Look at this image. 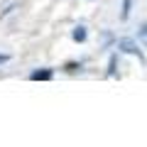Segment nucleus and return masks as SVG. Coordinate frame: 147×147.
<instances>
[{"label": "nucleus", "mask_w": 147, "mask_h": 147, "mask_svg": "<svg viewBox=\"0 0 147 147\" xmlns=\"http://www.w3.org/2000/svg\"><path fill=\"white\" fill-rule=\"evenodd\" d=\"M118 49H123L125 54H137V57H140V52H137V44L132 42V39H127V37L118 42Z\"/></svg>", "instance_id": "f257e3e1"}, {"label": "nucleus", "mask_w": 147, "mask_h": 147, "mask_svg": "<svg viewBox=\"0 0 147 147\" xmlns=\"http://www.w3.org/2000/svg\"><path fill=\"white\" fill-rule=\"evenodd\" d=\"M52 76H54L52 69H42V71H32V74H30V79H32V81H49Z\"/></svg>", "instance_id": "f03ea898"}, {"label": "nucleus", "mask_w": 147, "mask_h": 147, "mask_svg": "<svg viewBox=\"0 0 147 147\" xmlns=\"http://www.w3.org/2000/svg\"><path fill=\"white\" fill-rule=\"evenodd\" d=\"M71 39L74 42H86V27H74V32H71Z\"/></svg>", "instance_id": "7ed1b4c3"}, {"label": "nucleus", "mask_w": 147, "mask_h": 147, "mask_svg": "<svg viewBox=\"0 0 147 147\" xmlns=\"http://www.w3.org/2000/svg\"><path fill=\"white\" fill-rule=\"evenodd\" d=\"M130 10H132V0H125V3H123V20L130 17Z\"/></svg>", "instance_id": "20e7f679"}, {"label": "nucleus", "mask_w": 147, "mask_h": 147, "mask_svg": "<svg viewBox=\"0 0 147 147\" xmlns=\"http://www.w3.org/2000/svg\"><path fill=\"white\" fill-rule=\"evenodd\" d=\"M140 39H142V42L147 44V25H145V27H142V30H140Z\"/></svg>", "instance_id": "39448f33"}, {"label": "nucleus", "mask_w": 147, "mask_h": 147, "mask_svg": "<svg viewBox=\"0 0 147 147\" xmlns=\"http://www.w3.org/2000/svg\"><path fill=\"white\" fill-rule=\"evenodd\" d=\"M3 61H7V57H5V54H0V64H3Z\"/></svg>", "instance_id": "423d86ee"}]
</instances>
